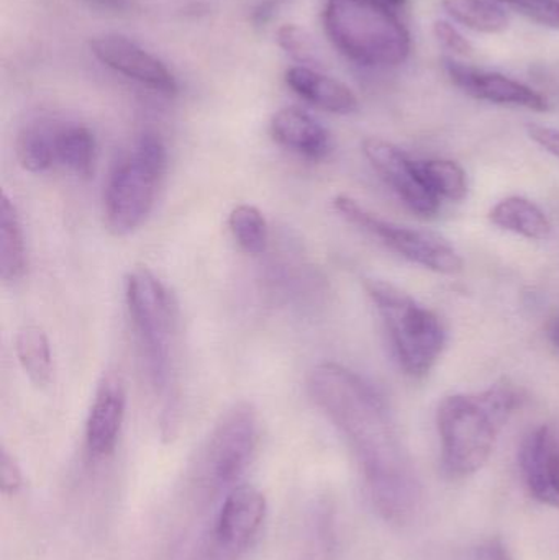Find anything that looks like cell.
<instances>
[{
    "label": "cell",
    "instance_id": "obj_11",
    "mask_svg": "<svg viewBox=\"0 0 559 560\" xmlns=\"http://www.w3.org/2000/svg\"><path fill=\"white\" fill-rule=\"evenodd\" d=\"M268 513L265 495L252 486H236L223 497L217 513L216 536L220 551L236 556L245 551L259 529Z\"/></svg>",
    "mask_w": 559,
    "mask_h": 560
},
{
    "label": "cell",
    "instance_id": "obj_1",
    "mask_svg": "<svg viewBox=\"0 0 559 560\" xmlns=\"http://www.w3.org/2000/svg\"><path fill=\"white\" fill-rule=\"evenodd\" d=\"M307 390L314 404L350 441L373 486L380 487L394 453L383 398L363 377L335 362L312 369Z\"/></svg>",
    "mask_w": 559,
    "mask_h": 560
},
{
    "label": "cell",
    "instance_id": "obj_10",
    "mask_svg": "<svg viewBox=\"0 0 559 560\" xmlns=\"http://www.w3.org/2000/svg\"><path fill=\"white\" fill-rule=\"evenodd\" d=\"M89 46L92 55L112 71L167 97H174L179 92L176 75L170 68L133 39L121 35H104L92 39Z\"/></svg>",
    "mask_w": 559,
    "mask_h": 560
},
{
    "label": "cell",
    "instance_id": "obj_12",
    "mask_svg": "<svg viewBox=\"0 0 559 560\" xmlns=\"http://www.w3.org/2000/svg\"><path fill=\"white\" fill-rule=\"evenodd\" d=\"M443 68L456 88L478 101L499 105H515L528 110L547 112L550 104L544 95L522 82L499 72H486L455 58H443Z\"/></svg>",
    "mask_w": 559,
    "mask_h": 560
},
{
    "label": "cell",
    "instance_id": "obj_22",
    "mask_svg": "<svg viewBox=\"0 0 559 560\" xmlns=\"http://www.w3.org/2000/svg\"><path fill=\"white\" fill-rule=\"evenodd\" d=\"M420 176L430 192L442 202H462L468 196V177L455 161L423 160L417 161Z\"/></svg>",
    "mask_w": 559,
    "mask_h": 560
},
{
    "label": "cell",
    "instance_id": "obj_3",
    "mask_svg": "<svg viewBox=\"0 0 559 560\" xmlns=\"http://www.w3.org/2000/svg\"><path fill=\"white\" fill-rule=\"evenodd\" d=\"M519 401L517 388L509 381L481 394L450 395L440 401L436 428L443 469L450 477L465 479L485 467Z\"/></svg>",
    "mask_w": 559,
    "mask_h": 560
},
{
    "label": "cell",
    "instance_id": "obj_13",
    "mask_svg": "<svg viewBox=\"0 0 559 560\" xmlns=\"http://www.w3.org/2000/svg\"><path fill=\"white\" fill-rule=\"evenodd\" d=\"M521 467L531 495L559 510V444L550 427L541 424L525 436Z\"/></svg>",
    "mask_w": 559,
    "mask_h": 560
},
{
    "label": "cell",
    "instance_id": "obj_8",
    "mask_svg": "<svg viewBox=\"0 0 559 560\" xmlns=\"http://www.w3.org/2000/svg\"><path fill=\"white\" fill-rule=\"evenodd\" d=\"M334 209L341 219L410 262L440 275H458L463 271L462 256L436 233L387 222L348 196L335 197Z\"/></svg>",
    "mask_w": 559,
    "mask_h": 560
},
{
    "label": "cell",
    "instance_id": "obj_23",
    "mask_svg": "<svg viewBox=\"0 0 559 560\" xmlns=\"http://www.w3.org/2000/svg\"><path fill=\"white\" fill-rule=\"evenodd\" d=\"M55 130L43 124H32L20 131L16 156L23 170L42 174L53 166L56 161Z\"/></svg>",
    "mask_w": 559,
    "mask_h": 560
},
{
    "label": "cell",
    "instance_id": "obj_6",
    "mask_svg": "<svg viewBox=\"0 0 559 560\" xmlns=\"http://www.w3.org/2000/svg\"><path fill=\"white\" fill-rule=\"evenodd\" d=\"M167 170V151L158 135L144 133L112 171L105 184L104 220L108 232L127 236L153 212Z\"/></svg>",
    "mask_w": 559,
    "mask_h": 560
},
{
    "label": "cell",
    "instance_id": "obj_25",
    "mask_svg": "<svg viewBox=\"0 0 559 560\" xmlns=\"http://www.w3.org/2000/svg\"><path fill=\"white\" fill-rule=\"evenodd\" d=\"M494 2L511 7L515 12L538 25L559 30V0H494Z\"/></svg>",
    "mask_w": 559,
    "mask_h": 560
},
{
    "label": "cell",
    "instance_id": "obj_16",
    "mask_svg": "<svg viewBox=\"0 0 559 560\" xmlns=\"http://www.w3.org/2000/svg\"><path fill=\"white\" fill-rule=\"evenodd\" d=\"M286 84L302 101L330 114L350 115L360 105L357 95L347 84L308 66L288 69Z\"/></svg>",
    "mask_w": 559,
    "mask_h": 560
},
{
    "label": "cell",
    "instance_id": "obj_24",
    "mask_svg": "<svg viewBox=\"0 0 559 560\" xmlns=\"http://www.w3.org/2000/svg\"><path fill=\"white\" fill-rule=\"evenodd\" d=\"M229 226L240 248L248 255H263L268 248V223L256 207L248 203L235 207L230 213Z\"/></svg>",
    "mask_w": 559,
    "mask_h": 560
},
{
    "label": "cell",
    "instance_id": "obj_28",
    "mask_svg": "<svg viewBox=\"0 0 559 560\" xmlns=\"http://www.w3.org/2000/svg\"><path fill=\"white\" fill-rule=\"evenodd\" d=\"M23 477L15 457L2 447L0 450V490L3 495H15L22 489Z\"/></svg>",
    "mask_w": 559,
    "mask_h": 560
},
{
    "label": "cell",
    "instance_id": "obj_32",
    "mask_svg": "<svg viewBox=\"0 0 559 560\" xmlns=\"http://www.w3.org/2000/svg\"><path fill=\"white\" fill-rule=\"evenodd\" d=\"M94 2L102 3L104 7H115V9H121L125 0H94Z\"/></svg>",
    "mask_w": 559,
    "mask_h": 560
},
{
    "label": "cell",
    "instance_id": "obj_33",
    "mask_svg": "<svg viewBox=\"0 0 559 560\" xmlns=\"http://www.w3.org/2000/svg\"><path fill=\"white\" fill-rule=\"evenodd\" d=\"M389 5H404L406 3V0H386Z\"/></svg>",
    "mask_w": 559,
    "mask_h": 560
},
{
    "label": "cell",
    "instance_id": "obj_21",
    "mask_svg": "<svg viewBox=\"0 0 559 560\" xmlns=\"http://www.w3.org/2000/svg\"><path fill=\"white\" fill-rule=\"evenodd\" d=\"M443 10L473 32L498 35L509 28V13L494 0H442Z\"/></svg>",
    "mask_w": 559,
    "mask_h": 560
},
{
    "label": "cell",
    "instance_id": "obj_9",
    "mask_svg": "<svg viewBox=\"0 0 559 560\" xmlns=\"http://www.w3.org/2000/svg\"><path fill=\"white\" fill-rule=\"evenodd\" d=\"M363 154L381 179L412 212L420 217H432L439 212L442 202L423 183L417 161L410 160L400 148L381 138H366Z\"/></svg>",
    "mask_w": 559,
    "mask_h": 560
},
{
    "label": "cell",
    "instance_id": "obj_7",
    "mask_svg": "<svg viewBox=\"0 0 559 560\" xmlns=\"http://www.w3.org/2000/svg\"><path fill=\"white\" fill-rule=\"evenodd\" d=\"M259 441V417L248 401L220 417L197 456L194 486L206 497L230 492L248 470Z\"/></svg>",
    "mask_w": 559,
    "mask_h": 560
},
{
    "label": "cell",
    "instance_id": "obj_29",
    "mask_svg": "<svg viewBox=\"0 0 559 560\" xmlns=\"http://www.w3.org/2000/svg\"><path fill=\"white\" fill-rule=\"evenodd\" d=\"M527 133L535 143L540 144L548 153L554 154L559 160V130L557 128L545 127V125L528 124Z\"/></svg>",
    "mask_w": 559,
    "mask_h": 560
},
{
    "label": "cell",
    "instance_id": "obj_5",
    "mask_svg": "<svg viewBox=\"0 0 559 560\" xmlns=\"http://www.w3.org/2000/svg\"><path fill=\"white\" fill-rule=\"evenodd\" d=\"M364 289L376 305L403 371L414 378L429 375L446 345L439 316L386 280L366 279Z\"/></svg>",
    "mask_w": 559,
    "mask_h": 560
},
{
    "label": "cell",
    "instance_id": "obj_26",
    "mask_svg": "<svg viewBox=\"0 0 559 560\" xmlns=\"http://www.w3.org/2000/svg\"><path fill=\"white\" fill-rule=\"evenodd\" d=\"M433 35H435L436 42L449 49L455 56H462V58H471L475 56V48H473L471 42L459 33L453 23L449 20H436L433 23Z\"/></svg>",
    "mask_w": 559,
    "mask_h": 560
},
{
    "label": "cell",
    "instance_id": "obj_31",
    "mask_svg": "<svg viewBox=\"0 0 559 560\" xmlns=\"http://www.w3.org/2000/svg\"><path fill=\"white\" fill-rule=\"evenodd\" d=\"M548 336H550L551 342L559 349V316L551 319L548 325Z\"/></svg>",
    "mask_w": 559,
    "mask_h": 560
},
{
    "label": "cell",
    "instance_id": "obj_2",
    "mask_svg": "<svg viewBox=\"0 0 559 560\" xmlns=\"http://www.w3.org/2000/svg\"><path fill=\"white\" fill-rule=\"evenodd\" d=\"M128 312L143 349L148 375L163 405V427L173 430L179 411V310L176 299L147 266L125 282Z\"/></svg>",
    "mask_w": 559,
    "mask_h": 560
},
{
    "label": "cell",
    "instance_id": "obj_18",
    "mask_svg": "<svg viewBox=\"0 0 559 560\" xmlns=\"http://www.w3.org/2000/svg\"><path fill=\"white\" fill-rule=\"evenodd\" d=\"M26 271L25 236L19 210L5 192L0 194V278L13 283Z\"/></svg>",
    "mask_w": 559,
    "mask_h": 560
},
{
    "label": "cell",
    "instance_id": "obj_19",
    "mask_svg": "<svg viewBox=\"0 0 559 560\" xmlns=\"http://www.w3.org/2000/svg\"><path fill=\"white\" fill-rule=\"evenodd\" d=\"M15 354L20 368L36 387L45 388L53 381V354L48 335L38 325H25L15 338Z\"/></svg>",
    "mask_w": 559,
    "mask_h": 560
},
{
    "label": "cell",
    "instance_id": "obj_20",
    "mask_svg": "<svg viewBox=\"0 0 559 560\" xmlns=\"http://www.w3.org/2000/svg\"><path fill=\"white\" fill-rule=\"evenodd\" d=\"M56 161L79 177L94 174L97 144L95 137L84 125H62L55 130Z\"/></svg>",
    "mask_w": 559,
    "mask_h": 560
},
{
    "label": "cell",
    "instance_id": "obj_4",
    "mask_svg": "<svg viewBox=\"0 0 559 560\" xmlns=\"http://www.w3.org/2000/svg\"><path fill=\"white\" fill-rule=\"evenodd\" d=\"M324 28L335 48L366 68L404 65L412 38L386 0H327Z\"/></svg>",
    "mask_w": 559,
    "mask_h": 560
},
{
    "label": "cell",
    "instance_id": "obj_30",
    "mask_svg": "<svg viewBox=\"0 0 559 560\" xmlns=\"http://www.w3.org/2000/svg\"><path fill=\"white\" fill-rule=\"evenodd\" d=\"M473 560H514L512 559L511 552L505 548L504 542L501 539H489L485 545L476 548Z\"/></svg>",
    "mask_w": 559,
    "mask_h": 560
},
{
    "label": "cell",
    "instance_id": "obj_15",
    "mask_svg": "<svg viewBox=\"0 0 559 560\" xmlns=\"http://www.w3.org/2000/svg\"><path fill=\"white\" fill-rule=\"evenodd\" d=\"M272 140L292 153L321 161L331 151L327 128L299 107H286L272 115L269 124Z\"/></svg>",
    "mask_w": 559,
    "mask_h": 560
},
{
    "label": "cell",
    "instance_id": "obj_14",
    "mask_svg": "<svg viewBox=\"0 0 559 560\" xmlns=\"http://www.w3.org/2000/svg\"><path fill=\"white\" fill-rule=\"evenodd\" d=\"M127 410V394L117 375L102 378L85 421V446L94 457H107L117 447Z\"/></svg>",
    "mask_w": 559,
    "mask_h": 560
},
{
    "label": "cell",
    "instance_id": "obj_27",
    "mask_svg": "<svg viewBox=\"0 0 559 560\" xmlns=\"http://www.w3.org/2000/svg\"><path fill=\"white\" fill-rule=\"evenodd\" d=\"M278 42L286 52L302 62V66L312 61V46L304 30L298 25H284L279 28Z\"/></svg>",
    "mask_w": 559,
    "mask_h": 560
},
{
    "label": "cell",
    "instance_id": "obj_17",
    "mask_svg": "<svg viewBox=\"0 0 559 560\" xmlns=\"http://www.w3.org/2000/svg\"><path fill=\"white\" fill-rule=\"evenodd\" d=\"M489 220L505 232L537 242L547 240L551 233V223L544 210L525 197H508L496 203L489 212Z\"/></svg>",
    "mask_w": 559,
    "mask_h": 560
}]
</instances>
